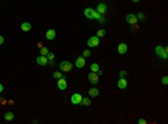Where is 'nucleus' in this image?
<instances>
[{"label": "nucleus", "mask_w": 168, "mask_h": 124, "mask_svg": "<svg viewBox=\"0 0 168 124\" xmlns=\"http://www.w3.org/2000/svg\"><path fill=\"white\" fill-rule=\"evenodd\" d=\"M155 52H156L157 56L161 57L164 59H167L168 58V49L167 47H163V46H156L155 48Z\"/></svg>", "instance_id": "nucleus-1"}, {"label": "nucleus", "mask_w": 168, "mask_h": 124, "mask_svg": "<svg viewBox=\"0 0 168 124\" xmlns=\"http://www.w3.org/2000/svg\"><path fill=\"white\" fill-rule=\"evenodd\" d=\"M72 68H73V64L71 63V62L68 61H63L60 62L59 64V69L62 70V72H65V73H68L72 70Z\"/></svg>", "instance_id": "nucleus-2"}, {"label": "nucleus", "mask_w": 168, "mask_h": 124, "mask_svg": "<svg viewBox=\"0 0 168 124\" xmlns=\"http://www.w3.org/2000/svg\"><path fill=\"white\" fill-rule=\"evenodd\" d=\"M99 45H100V38H99L98 36H93L87 40V46H89L90 48H94Z\"/></svg>", "instance_id": "nucleus-3"}, {"label": "nucleus", "mask_w": 168, "mask_h": 124, "mask_svg": "<svg viewBox=\"0 0 168 124\" xmlns=\"http://www.w3.org/2000/svg\"><path fill=\"white\" fill-rule=\"evenodd\" d=\"M82 98H83L82 95L78 94V93H75V94H73L71 96V102L74 105H78V104H81V102H82Z\"/></svg>", "instance_id": "nucleus-4"}, {"label": "nucleus", "mask_w": 168, "mask_h": 124, "mask_svg": "<svg viewBox=\"0 0 168 124\" xmlns=\"http://www.w3.org/2000/svg\"><path fill=\"white\" fill-rule=\"evenodd\" d=\"M65 79H66L65 76H63V77H60V78L57 79V87L59 88L60 91H65L67 88V83H66Z\"/></svg>", "instance_id": "nucleus-5"}, {"label": "nucleus", "mask_w": 168, "mask_h": 124, "mask_svg": "<svg viewBox=\"0 0 168 124\" xmlns=\"http://www.w3.org/2000/svg\"><path fill=\"white\" fill-rule=\"evenodd\" d=\"M125 21H127L129 25H136V24L138 23V19H137L134 14H128L127 16H125Z\"/></svg>", "instance_id": "nucleus-6"}, {"label": "nucleus", "mask_w": 168, "mask_h": 124, "mask_svg": "<svg viewBox=\"0 0 168 124\" xmlns=\"http://www.w3.org/2000/svg\"><path fill=\"white\" fill-rule=\"evenodd\" d=\"M87 78H89L90 83L93 84V85H95V84H98V83H99V75L96 74V73L91 72L89 75H87Z\"/></svg>", "instance_id": "nucleus-7"}, {"label": "nucleus", "mask_w": 168, "mask_h": 124, "mask_svg": "<svg viewBox=\"0 0 168 124\" xmlns=\"http://www.w3.org/2000/svg\"><path fill=\"white\" fill-rule=\"evenodd\" d=\"M85 64H86V61H85V57L83 56H78L77 58H76L75 61V66L77 68H83L85 66Z\"/></svg>", "instance_id": "nucleus-8"}, {"label": "nucleus", "mask_w": 168, "mask_h": 124, "mask_svg": "<svg viewBox=\"0 0 168 124\" xmlns=\"http://www.w3.org/2000/svg\"><path fill=\"white\" fill-rule=\"evenodd\" d=\"M95 14H96V11L94 9H92V8H86V9L84 10V16L89 19H94Z\"/></svg>", "instance_id": "nucleus-9"}, {"label": "nucleus", "mask_w": 168, "mask_h": 124, "mask_svg": "<svg viewBox=\"0 0 168 124\" xmlns=\"http://www.w3.org/2000/svg\"><path fill=\"white\" fill-rule=\"evenodd\" d=\"M116 86H118V88H120V90H124L128 86V81L125 79V77H120L118 83H116Z\"/></svg>", "instance_id": "nucleus-10"}, {"label": "nucleus", "mask_w": 168, "mask_h": 124, "mask_svg": "<svg viewBox=\"0 0 168 124\" xmlns=\"http://www.w3.org/2000/svg\"><path fill=\"white\" fill-rule=\"evenodd\" d=\"M36 63H37L38 65H40V66H46L47 64H48V59H47L46 56L40 55V56H38L37 58H36Z\"/></svg>", "instance_id": "nucleus-11"}, {"label": "nucleus", "mask_w": 168, "mask_h": 124, "mask_svg": "<svg viewBox=\"0 0 168 124\" xmlns=\"http://www.w3.org/2000/svg\"><path fill=\"white\" fill-rule=\"evenodd\" d=\"M128 52V45L125 43H121V44H119V46H118V53L120 55H123V54H125V53Z\"/></svg>", "instance_id": "nucleus-12"}, {"label": "nucleus", "mask_w": 168, "mask_h": 124, "mask_svg": "<svg viewBox=\"0 0 168 124\" xmlns=\"http://www.w3.org/2000/svg\"><path fill=\"white\" fill-rule=\"evenodd\" d=\"M108 10V7L105 3H99L98 7H96V11L99 12L100 15H104Z\"/></svg>", "instance_id": "nucleus-13"}, {"label": "nucleus", "mask_w": 168, "mask_h": 124, "mask_svg": "<svg viewBox=\"0 0 168 124\" xmlns=\"http://www.w3.org/2000/svg\"><path fill=\"white\" fill-rule=\"evenodd\" d=\"M46 39H48V40H53L54 38L56 37V31L54 29H48L46 31Z\"/></svg>", "instance_id": "nucleus-14"}, {"label": "nucleus", "mask_w": 168, "mask_h": 124, "mask_svg": "<svg viewBox=\"0 0 168 124\" xmlns=\"http://www.w3.org/2000/svg\"><path fill=\"white\" fill-rule=\"evenodd\" d=\"M20 28H21L22 31L28 32V31H30L31 30V25L29 23H22L21 26H20Z\"/></svg>", "instance_id": "nucleus-15"}, {"label": "nucleus", "mask_w": 168, "mask_h": 124, "mask_svg": "<svg viewBox=\"0 0 168 124\" xmlns=\"http://www.w3.org/2000/svg\"><path fill=\"white\" fill-rule=\"evenodd\" d=\"M89 96L90 97H96L99 96V90L96 87H92L89 90Z\"/></svg>", "instance_id": "nucleus-16"}, {"label": "nucleus", "mask_w": 168, "mask_h": 124, "mask_svg": "<svg viewBox=\"0 0 168 124\" xmlns=\"http://www.w3.org/2000/svg\"><path fill=\"white\" fill-rule=\"evenodd\" d=\"M3 117H4V120L6 121H8V122H10V121H12L13 119H15V114H13L12 112H6L4 113V115H3Z\"/></svg>", "instance_id": "nucleus-17"}, {"label": "nucleus", "mask_w": 168, "mask_h": 124, "mask_svg": "<svg viewBox=\"0 0 168 124\" xmlns=\"http://www.w3.org/2000/svg\"><path fill=\"white\" fill-rule=\"evenodd\" d=\"M91 103H92V101H91V98H90V97H83L82 102H81V104H82V105H84V106L91 105Z\"/></svg>", "instance_id": "nucleus-18"}, {"label": "nucleus", "mask_w": 168, "mask_h": 124, "mask_svg": "<svg viewBox=\"0 0 168 124\" xmlns=\"http://www.w3.org/2000/svg\"><path fill=\"white\" fill-rule=\"evenodd\" d=\"M48 53H49V49L47 47H42L40 48V50H39V54L43 55V56H46Z\"/></svg>", "instance_id": "nucleus-19"}, {"label": "nucleus", "mask_w": 168, "mask_h": 124, "mask_svg": "<svg viewBox=\"0 0 168 124\" xmlns=\"http://www.w3.org/2000/svg\"><path fill=\"white\" fill-rule=\"evenodd\" d=\"M90 68H91V72H93V73H96L99 69H100V67H99V65H98L96 63L92 64V65H91V67H90Z\"/></svg>", "instance_id": "nucleus-20"}, {"label": "nucleus", "mask_w": 168, "mask_h": 124, "mask_svg": "<svg viewBox=\"0 0 168 124\" xmlns=\"http://www.w3.org/2000/svg\"><path fill=\"white\" fill-rule=\"evenodd\" d=\"M136 17H137V19H138V20H140V21H143L146 19L145 15H143L142 12H138V14L136 15Z\"/></svg>", "instance_id": "nucleus-21"}, {"label": "nucleus", "mask_w": 168, "mask_h": 124, "mask_svg": "<svg viewBox=\"0 0 168 124\" xmlns=\"http://www.w3.org/2000/svg\"><path fill=\"white\" fill-rule=\"evenodd\" d=\"M105 29H99L98 30V32H96V36L100 38V37H103V36H105Z\"/></svg>", "instance_id": "nucleus-22"}, {"label": "nucleus", "mask_w": 168, "mask_h": 124, "mask_svg": "<svg viewBox=\"0 0 168 124\" xmlns=\"http://www.w3.org/2000/svg\"><path fill=\"white\" fill-rule=\"evenodd\" d=\"M53 77L55 79H58V78H60V77H63V74L60 72H54L53 73Z\"/></svg>", "instance_id": "nucleus-23"}, {"label": "nucleus", "mask_w": 168, "mask_h": 124, "mask_svg": "<svg viewBox=\"0 0 168 124\" xmlns=\"http://www.w3.org/2000/svg\"><path fill=\"white\" fill-rule=\"evenodd\" d=\"M46 57H47L48 61H54V58H55V54H54V53H48V54L46 55Z\"/></svg>", "instance_id": "nucleus-24"}, {"label": "nucleus", "mask_w": 168, "mask_h": 124, "mask_svg": "<svg viewBox=\"0 0 168 124\" xmlns=\"http://www.w3.org/2000/svg\"><path fill=\"white\" fill-rule=\"evenodd\" d=\"M127 75H128V72L127 70H124V69L120 70V73H119V76L120 77H127Z\"/></svg>", "instance_id": "nucleus-25"}, {"label": "nucleus", "mask_w": 168, "mask_h": 124, "mask_svg": "<svg viewBox=\"0 0 168 124\" xmlns=\"http://www.w3.org/2000/svg\"><path fill=\"white\" fill-rule=\"evenodd\" d=\"M82 56H83V57H90V56H91V52H90L89 49H85L84 52H83Z\"/></svg>", "instance_id": "nucleus-26"}, {"label": "nucleus", "mask_w": 168, "mask_h": 124, "mask_svg": "<svg viewBox=\"0 0 168 124\" xmlns=\"http://www.w3.org/2000/svg\"><path fill=\"white\" fill-rule=\"evenodd\" d=\"M161 82H163L164 85H167V84H168V77L167 76H164L163 79H161Z\"/></svg>", "instance_id": "nucleus-27"}, {"label": "nucleus", "mask_w": 168, "mask_h": 124, "mask_svg": "<svg viewBox=\"0 0 168 124\" xmlns=\"http://www.w3.org/2000/svg\"><path fill=\"white\" fill-rule=\"evenodd\" d=\"M137 30H139V26L137 25H134V28H131V31H137Z\"/></svg>", "instance_id": "nucleus-28"}, {"label": "nucleus", "mask_w": 168, "mask_h": 124, "mask_svg": "<svg viewBox=\"0 0 168 124\" xmlns=\"http://www.w3.org/2000/svg\"><path fill=\"white\" fill-rule=\"evenodd\" d=\"M3 43H4V38H3V36H0V46H1Z\"/></svg>", "instance_id": "nucleus-29"}, {"label": "nucleus", "mask_w": 168, "mask_h": 124, "mask_svg": "<svg viewBox=\"0 0 168 124\" xmlns=\"http://www.w3.org/2000/svg\"><path fill=\"white\" fill-rule=\"evenodd\" d=\"M138 123H139V124H145V123H146V120H143V119H140V120H139V121H138Z\"/></svg>", "instance_id": "nucleus-30"}, {"label": "nucleus", "mask_w": 168, "mask_h": 124, "mask_svg": "<svg viewBox=\"0 0 168 124\" xmlns=\"http://www.w3.org/2000/svg\"><path fill=\"white\" fill-rule=\"evenodd\" d=\"M0 104H6V101H4L2 97H0Z\"/></svg>", "instance_id": "nucleus-31"}, {"label": "nucleus", "mask_w": 168, "mask_h": 124, "mask_svg": "<svg viewBox=\"0 0 168 124\" xmlns=\"http://www.w3.org/2000/svg\"><path fill=\"white\" fill-rule=\"evenodd\" d=\"M38 47H39V48H42V47H44V46H43V41H39V43H38Z\"/></svg>", "instance_id": "nucleus-32"}, {"label": "nucleus", "mask_w": 168, "mask_h": 124, "mask_svg": "<svg viewBox=\"0 0 168 124\" xmlns=\"http://www.w3.org/2000/svg\"><path fill=\"white\" fill-rule=\"evenodd\" d=\"M48 64H49V65H55V63H54V61H48Z\"/></svg>", "instance_id": "nucleus-33"}, {"label": "nucleus", "mask_w": 168, "mask_h": 124, "mask_svg": "<svg viewBox=\"0 0 168 124\" xmlns=\"http://www.w3.org/2000/svg\"><path fill=\"white\" fill-rule=\"evenodd\" d=\"M2 91H3V86H2V84H0V93H2Z\"/></svg>", "instance_id": "nucleus-34"}, {"label": "nucleus", "mask_w": 168, "mask_h": 124, "mask_svg": "<svg viewBox=\"0 0 168 124\" xmlns=\"http://www.w3.org/2000/svg\"><path fill=\"white\" fill-rule=\"evenodd\" d=\"M132 2H134V3H137V2H139V0H132Z\"/></svg>", "instance_id": "nucleus-35"}, {"label": "nucleus", "mask_w": 168, "mask_h": 124, "mask_svg": "<svg viewBox=\"0 0 168 124\" xmlns=\"http://www.w3.org/2000/svg\"><path fill=\"white\" fill-rule=\"evenodd\" d=\"M8 103H9V104H10V105H12V104H13V101H9V102H8Z\"/></svg>", "instance_id": "nucleus-36"}]
</instances>
